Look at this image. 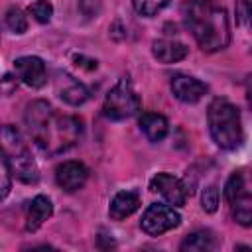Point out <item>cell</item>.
<instances>
[{"label": "cell", "instance_id": "1", "mask_svg": "<svg viewBox=\"0 0 252 252\" xmlns=\"http://www.w3.org/2000/svg\"><path fill=\"white\" fill-rule=\"evenodd\" d=\"M33 144L47 156H57L83 140L85 124L79 116L59 114L47 100H32L24 114Z\"/></svg>", "mask_w": 252, "mask_h": 252}, {"label": "cell", "instance_id": "2", "mask_svg": "<svg viewBox=\"0 0 252 252\" xmlns=\"http://www.w3.org/2000/svg\"><path fill=\"white\" fill-rule=\"evenodd\" d=\"M187 30L193 33L197 45L215 53L230 43V26L226 10L213 0H187L181 8Z\"/></svg>", "mask_w": 252, "mask_h": 252}, {"label": "cell", "instance_id": "3", "mask_svg": "<svg viewBox=\"0 0 252 252\" xmlns=\"http://www.w3.org/2000/svg\"><path fill=\"white\" fill-rule=\"evenodd\" d=\"M0 154L4 156L12 177L26 185H33L39 181V167L30 152L28 142L22 132L12 124L0 126Z\"/></svg>", "mask_w": 252, "mask_h": 252}, {"label": "cell", "instance_id": "4", "mask_svg": "<svg viewBox=\"0 0 252 252\" xmlns=\"http://www.w3.org/2000/svg\"><path fill=\"white\" fill-rule=\"evenodd\" d=\"M207 124L213 142L222 150H236L244 140L240 112L226 98H215L209 104Z\"/></svg>", "mask_w": 252, "mask_h": 252}, {"label": "cell", "instance_id": "5", "mask_svg": "<svg viewBox=\"0 0 252 252\" xmlns=\"http://www.w3.org/2000/svg\"><path fill=\"white\" fill-rule=\"evenodd\" d=\"M140 110V96L134 91L128 77L118 79V83L106 93L102 102V114L108 120H126Z\"/></svg>", "mask_w": 252, "mask_h": 252}, {"label": "cell", "instance_id": "6", "mask_svg": "<svg viewBox=\"0 0 252 252\" xmlns=\"http://www.w3.org/2000/svg\"><path fill=\"white\" fill-rule=\"evenodd\" d=\"M179 222H181V217H179V213L171 205L152 203L144 211V215H142L140 228L148 236H159V234H163V232L179 226Z\"/></svg>", "mask_w": 252, "mask_h": 252}, {"label": "cell", "instance_id": "7", "mask_svg": "<svg viewBox=\"0 0 252 252\" xmlns=\"http://www.w3.org/2000/svg\"><path fill=\"white\" fill-rule=\"evenodd\" d=\"M150 189L154 193H159L167 205L171 207H183L187 197L191 195V189L187 187V183L179 177H173L171 173H156L150 179Z\"/></svg>", "mask_w": 252, "mask_h": 252}, {"label": "cell", "instance_id": "8", "mask_svg": "<svg viewBox=\"0 0 252 252\" xmlns=\"http://www.w3.org/2000/svg\"><path fill=\"white\" fill-rule=\"evenodd\" d=\"M14 73L24 85L32 89H41L47 83L45 63L35 55H24L14 59Z\"/></svg>", "mask_w": 252, "mask_h": 252}, {"label": "cell", "instance_id": "9", "mask_svg": "<svg viewBox=\"0 0 252 252\" xmlns=\"http://www.w3.org/2000/svg\"><path fill=\"white\" fill-rule=\"evenodd\" d=\"M89 179V169L85 163L81 161H75V159H69V161H63L57 165L55 169V183L67 191V193H73V191H79Z\"/></svg>", "mask_w": 252, "mask_h": 252}, {"label": "cell", "instance_id": "10", "mask_svg": "<svg viewBox=\"0 0 252 252\" xmlns=\"http://www.w3.org/2000/svg\"><path fill=\"white\" fill-rule=\"evenodd\" d=\"M169 87H171L173 96L185 104H195L207 94V85L203 81H199L191 75H183V73L173 75Z\"/></svg>", "mask_w": 252, "mask_h": 252}, {"label": "cell", "instance_id": "11", "mask_svg": "<svg viewBox=\"0 0 252 252\" xmlns=\"http://www.w3.org/2000/svg\"><path fill=\"white\" fill-rule=\"evenodd\" d=\"M57 94L69 106H81L91 96L89 89L83 83H79L77 79H73L71 75H67V73L59 75V79H57Z\"/></svg>", "mask_w": 252, "mask_h": 252}, {"label": "cell", "instance_id": "12", "mask_svg": "<svg viewBox=\"0 0 252 252\" xmlns=\"http://www.w3.org/2000/svg\"><path fill=\"white\" fill-rule=\"evenodd\" d=\"M152 53L154 57L159 61V63H177V61H183L187 55H189V47L181 41H175V39H154L152 43Z\"/></svg>", "mask_w": 252, "mask_h": 252}, {"label": "cell", "instance_id": "13", "mask_svg": "<svg viewBox=\"0 0 252 252\" xmlns=\"http://www.w3.org/2000/svg\"><path fill=\"white\" fill-rule=\"evenodd\" d=\"M140 207V193L138 191H118L108 205V217L112 220H122L136 213Z\"/></svg>", "mask_w": 252, "mask_h": 252}, {"label": "cell", "instance_id": "14", "mask_svg": "<svg viewBox=\"0 0 252 252\" xmlns=\"http://www.w3.org/2000/svg\"><path fill=\"white\" fill-rule=\"evenodd\" d=\"M53 215V205L51 199L45 195H35L28 207V215H26V230L28 232H35L49 217Z\"/></svg>", "mask_w": 252, "mask_h": 252}, {"label": "cell", "instance_id": "15", "mask_svg": "<svg viewBox=\"0 0 252 252\" xmlns=\"http://www.w3.org/2000/svg\"><path fill=\"white\" fill-rule=\"evenodd\" d=\"M138 126H140L142 134L150 142H161L169 134V122H167V118L163 114H158V112H144L138 118Z\"/></svg>", "mask_w": 252, "mask_h": 252}, {"label": "cell", "instance_id": "16", "mask_svg": "<svg viewBox=\"0 0 252 252\" xmlns=\"http://www.w3.org/2000/svg\"><path fill=\"white\" fill-rule=\"evenodd\" d=\"M217 248V236L211 230H195L183 238L179 244L181 252H209Z\"/></svg>", "mask_w": 252, "mask_h": 252}, {"label": "cell", "instance_id": "17", "mask_svg": "<svg viewBox=\"0 0 252 252\" xmlns=\"http://www.w3.org/2000/svg\"><path fill=\"white\" fill-rule=\"evenodd\" d=\"M230 207V215L232 219L242 224V226H250L252 224V197L246 191L244 195H240L238 199H234L232 203H228Z\"/></svg>", "mask_w": 252, "mask_h": 252}, {"label": "cell", "instance_id": "18", "mask_svg": "<svg viewBox=\"0 0 252 252\" xmlns=\"http://www.w3.org/2000/svg\"><path fill=\"white\" fill-rule=\"evenodd\" d=\"M248 189H246V181H244L242 171H232L230 177L224 183V199H226V203H232L234 199H238Z\"/></svg>", "mask_w": 252, "mask_h": 252}, {"label": "cell", "instance_id": "19", "mask_svg": "<svg viewBox=\"0 0 252 252\" xmlns=\"http://www.w3.org/2000/svg\"><path fill=\"white\" fill-rule=\"evenodd\" d=\"M4 22H6V26H8V30H10L12 33L22 35V33L28 32V18H26L24 10H20L18 6L8 8V12H6V16H4Z\"/></svg>", "mask_w": 252, "mask_h": 252}, {"label": "cell", "instance_id": "20", "mask_svg": "<svg viewBox=\"0 0 252 252\" xmlns=\"http://www.w3.org/2000/svg\"><path fill=\"white\" fill-rule=\"evenodd\" d=\"M28 14H30L35 22L47 24V22L51 20V16H53V4L47 2V0H35L33 4L28 6Z\"/></svg>", "mask_w": 252, "mask_h": 252}, {"label": "cell", "instance_id": "21", "mask_svg": "<svg viewBox=\"0 0 252 252\" xmlns=\"http://www.w3.org/2000/svg\"><path fill=\"white\" fill-rule=\"evenodd\" d=\"M167 4H169V0H132L134 10H136L140 16H146V18L156 16V14L161 12Z\"/></svg>", "mask_w": 252, "mask_h": 252}, {"label": "cell", "instance_id": "22", "mask_svg": "<svg viewBox=\"0 0 252 252\" xmlns=\"http://www.w3.org/2000/svg\"><path fill=\"white\" fill-rule=\"evenodd\" d=\"M219 189L215 185H209L201 193V207L205 213H215L219 209Z\"/></svg>", "mask_w": 252, "mask_h": 252}, {"label": "cell", "instance_id": "23", "mask_svg": "<svg viewBox=\"0 0 252 252\" xmlns=\"http://www.w3.org/2000/svg\"><path fill=\"white\" fill-rule=\"evenodd\" d=\"M10 189H12V173H10V167L4 159V156L0 154V201L6 199Z\"/></svg>", "mask_w": 252, "mask_h": 252}, {"label": "cell", "instance_id": "24", "mask_svg": "<svg viewBox=\"0 0 252 252\" xmlns=\"http://www.w3.org/2000/svg\"><path fill=\"white\" fill-rule=\"evenodd\" d=\"M236 22L242 28L250 26V0H236Z\"/></svg>", "mask_w": 252, "mask_h": 252}, {"label": "cell", "instance_id": "25", "mask_svg": "<svg viewBox=\"0 0 252 252\" xmlns=\"http://www.w3.org/2000/svg\"><path fill=\"white\" fill-rule=\"evenodd\" d=\"M18 87V77L16 75H10L6 73L2 79H0V94L2 96H10Z\"/></svg>", "mask_w": 252, "mask_h": 252}, {"label": "cell", "instance_id": "26", "mask_svg": "<svg viewBox=\"0 0 252 252\" xmlns=\"http://www.w3.org/2000/svg\"><path fill=\"white\" fill-rule=\"evenodd\" d=\"M79 4H81L83 14H85V16H89V18H93V16H96V14H98L102 0H79Z\"/></svg>", "mask_w": 252, "mask_h": 252}, {"label": "cell", "instance_id": "27", "mask_svg": "<svg viewBox=\"0 0 252 252\" xmlns=\"http://www.w3.org/2000/svg\"><path fill=\"white\" fill-rule=\"evenodd\" d=\"M75 61H77L79 67H85L87 71L96 69V59H87L85 55H75Z\"/></svg>", "mask_w": 252, "mask_h": 252}]
</instances>
